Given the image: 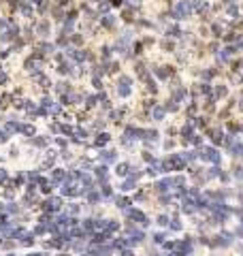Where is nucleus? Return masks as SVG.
<instances>
[{
    "mask_svg": "<svg viewBox=\"0 0 243 256\" xmlns=\"http://www.w3.org/2000/svg\"><path fill=\"white\" fill-rule=\"evenodd\" d=\"M2 141H7V137H4V132H0V143H2Z\"/></svg>",
    "mask_w": 243,
    "mask_h": 256,
    "instance_id": "nucleus-2",
    "label": "nucleus"
},
{
    "mask_svg": "<svg viewBox=\"0 0 243 256\" xmlns=\"http://www.w3.org/2000/svg\"><path fill=\"white\" fill-rule=\"evenodd\" d=\"M111 2H113V4H120V2H122V0H111Z\"/></svg>",
    "mask_w": 243,
    "mask_h": 256,
    "instance_id": "nucleus-3",
    "label": "nucleus"
},
{
    "mask_svg": "<svg viewBox=\"0 0 243 256\" xmlns=\"http://www.w3.org/2000/svg\"><path fill=\"white\" fill-rule=\"evenodd\" d=\"M19 2V0H11V4H17Z\"/></svg>",
    "mask_w": 243,
    "mask_h": 256,
    "instance_id": "nucleus-4",
    "label": "nucleus"
},
{
    "mask_svg": "<svg viewBox=\"0 0 243 256\" xmlns=\"http://www.w3.org/2000/svg\"><path fill=\"white\" fill-rule=\"evenodd\" d=\"M188 9H190V7H188V4H186V2H181V4H179V7H177V13H181V15H186V13H188Z\"/></svg>",
    "mask_w": 243,
    "mask_h": 256,
    "instance_id": "nucleus-1",
    "label": "nucleus"
}]
</instances>
